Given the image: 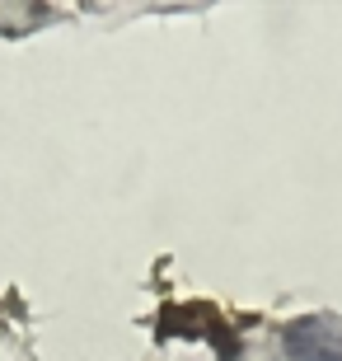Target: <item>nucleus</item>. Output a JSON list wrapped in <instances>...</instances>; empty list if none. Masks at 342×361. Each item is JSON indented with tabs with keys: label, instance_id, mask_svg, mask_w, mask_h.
<instances>
[{
	"label": "nucleus",
	"instance_id": "obj_1",
	"mask_svg": "<svg viewBox=\"0 0 342 361\" xmlns=\"http://www.w3.org/2000/svg\"><path fill=\"white\" fill-rule=\"evenodd\" d=\"M281 348H286L291 361H342V319L310 314V319L286 324Z\"/></svg>",
	"mask_w": 342,
	"mask_h": 361
}]
</instances>
